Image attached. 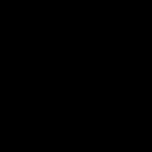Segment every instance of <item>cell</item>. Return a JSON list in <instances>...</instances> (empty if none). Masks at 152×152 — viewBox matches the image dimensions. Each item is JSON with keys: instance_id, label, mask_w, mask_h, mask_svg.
I'll list each match as a JSON object with an SVG mask.
<instances>
[]
</instances>
